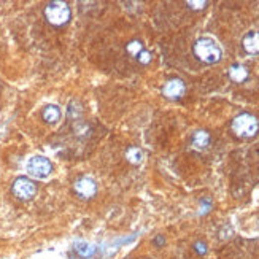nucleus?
Listing matches in <instances>:
<instances>
[{
    "label": "nucleus",
    "instance_id": "f257e3e1",
    "mask_svg": "<svg viewBox=\"0 0 259 259\" xmlns=\"http://www.w3.org/2000/svg\"><path fill=\"white\" fill-rule=\"evenodd\" d=\"M192 51H194V56L202 61L204 64H216L221 61V48L216 45V42L209 39V37H202L199 39L194 46H192Z\"/></svg>",
    "mask_w": 259,
    "mask_h": 259
},
{
    "label": "nucleus",
    "instance_id": "f03ea898",
    "mask_svg": "<svg viewBox=\"0 0 259 259\" xmlns=\"http://www.w3.org/2000/svg\"><path fill=\"white\" fill-rule=\"evenodd\" d=\"M231 128L239 138H253L259 132V121L250 113H240L232 120Z\"/></svg>",
    "mask_w": 259,
    "mask_h": 259
},
{
    "label": "nucleus",
    "instance_id": "7ed1b4c3",
    "mask_svg": "<svg viewBox=\"0 0 259 259\" xmlns=\"http://www.w3.org/2000/svg\"><path fill=\"white\" fill-rule=\"evenodd\" d=\"M45 18L51 26H56V27H61L65 26L70 21L72 16V11H70V6L61 2V0H53V2L46 3L45 6Z\"/></svg>",
    "mask_w": 259,
    "mask_h": 259
},
{
    "label": "nucleus",
    "instance_id": "20e7f679",
    "mask_svg": "<svg viewBox=\"0 0 259 259\" xmlns=\"http://www.w3.org/2000/svg\"><path fill=\"white\" fill-rule=\"evenodd\" d=\"M27 172L31 176L37 180H45L46 176H49V173L53 172V164L51 161L45 156H34L27 161Z\"/></svg>",
    "mask_w": 259,
    "mask_h": 259
},
{
    "label": "nucleus",
    "instance_id": "39448f33",
    "mask_svg": "<svg viewBox=\"0 0 259 259\" xmlns=\"http://www.w3.org/2000/svg\"><path fill=\"white\" fill-rule=\"evenodd\" d=\"M37 189L39 188H37L35 181L27 178V176H19V178L14 180L11 184V192L19 201H31L37 194Z\"/></svg>",
    "mask_w": 259,
    "mask_h": 259
},
{
    "label": "nucleus",
    "instance_id": "423d86ee",
    "mask_svg": "<svg viewBox=\"0 0 259 259\" xmlns=\"http://www.w3.org/2000/svg\"><path fill=\"white\" fill-rule=\"evenodd\" d=\"M73 189L78 196L83 199H91L97 192V183H95L89 176H80V178L73 183Z\"/></svg>",
    "mask_w": 259,
    "mask_h": 259
},
{
    "label": "nucleus",
    "instance_id": "0eeeda50",
    "mask_svg": "<svg viewBox=\"0 0 259 259\" xmlns=\"http://www.w3.org/2000/svg\"><path fill=\"white\" fill-rule=\"evenodd\" d=\"M184 92H186V86H184V83L180 78L169 80L164 85V87H162V94H164L167 99H172V100L181 99Z\"/></svg>",
    "mask_w": 259,
    "mask_h": 259
},
{
    "label": "nucleus",
    "instance_id": "6e6552de",
    "mask_svg": "<svg viewBox=\"0 0 259 259\" xmlns=\"http://www.w3.org/2000/svg\"><path fill=\"white\" fill-rule=\"evenodd\" d=\"M210 142H212V137L209 132L197 130L194 132V135L191 138V146H192V150H196V151H204L205 148L210 145Z\"/></svg>",
    "mask_w": 259,
    "mask_h": 259
},
{
    "label": "nucleus",
    "instance_id": "1a4fd4ad",
    "mask_svg": "<svg viewBox=\"0 0 259 259\" xmlns=\"http://www.w3.org/2000/svg\"><path fill=\"white\" fill-rule=\"evenodd\" d=\"M242 46L248 54H259V32H248L243 37Z\"/></svg>",
    "mask_w": 259,
    "mask_h": 259
},
{
    "label": "nucleus",
    "instance_id": "9d476101",
    "mask_svg": "<svg viewBox=\"0 0 259 259\" xmlns=\"http://www.w3.org/2000/svg\"><path fill=\"white\" fill-rule=\"evenodd\" d=\"M61 116H62L61 108H59L57 105H46L42 112V118L48 124H56L59 120H61Z\"/></svg>",
    "mask_w": 259,
    "mask_h": 259
},
{
    "label": "nucleus",
    "instance_id": "9b49d317",
    "mask_svg": "<svg viewBox=\"0 0 259 259\" xmlns=\"http://www.w3.org/2000/svg\"><path fill=\"white\" fill-rule=\"evenodd\" d=\"M248 69L243 67V65L240 64H234L231 69H229V78H231L232 81H235V83H243L247 78H248Z\"/></svg>",
    "mask_w": 259,
    "mask_h": 259
},
{
    "label": "nucleus",
    "instance_id": "f8f14e48",
    "mask_svg": "<svg viewBox=\"0 0 259 259\" xmlns=\"http://www.w3.org/2000/svg\"><path fill=\"white\" fill-rule=\"evenodd\" d=\"M126 159L134 166L142 164L143 162V151L140 150L138 146H129L128 151H126Z\"/></svg>",
    "mask_w": 259,
    "mask_h": 259
},
{
    "label": "nucleus",
    "instance_id": "ddd939ff",
    "mask_svg": "<svg viewBox=\"0 0 259 259\" xmlns=\"http://www.w3.org/2000/svg\"><path fill=\"white\" fill-rule=\"evenodd\" d=\"M75 251L81 258H91L95 253V247L87 242H77L75 243Z\"/></svg>",
    "mask_w": 259,
    "mask_h": 259
},
{
    "label": "nucleus",
    "instance_id": "4468645a",
    "mask_svg": "<svg viewBox=\"0 0 259 259\" xmlns=\"http://www.w3.org/2000/svg\"><path fill=\"white\" fill-rule=\"evenodd\" d=\"M126 51H128V53L132 54V56H138V54L143 51L142 42H138V40H132V42H129V43H128V46H126Z\"/></svg>",
    "mask_w": 259,
    "mask_h": 259
},
{
    "label": "nucleus",
    "instance_id": "2eb2a0df",
    "mask_svg": "<svg viewBox=\"0 0 259 259\" xmlns=\"http://www.w3.org/2000/svg\"><path fill=\"white\" fill-rule=\"evenodd\" d=\"M81 113H83V110H81V103L77 102V100L70 102V105H69V116L72 118V120H78V118L81 116Z\"/></svg>",
    "mask_w": 259,
    "mask_h": 259
},
{
    "label": "nucleus",
    "instance_id": "dca6fc26",
    "mask_svg": "<svg viewBox=\"0 0 259 259\" xmlns=\"http://www.w3.org/2000/svg\"><path fill=\"white\" fill-rule=\"evenodd\" d=\"M137 59H138L140 64L146 65V64L151 62V53H148V51H142V53H140V54L137 56Z\"/></svg>",
    "mask_w": 259,
    "mask_h": 259
},
{
    "label": "nucleus",
    "instance_id": "f3484780",
    "mask_svg": "<svg viewBox=\"0 0 259 259\" xmlns=\"http://www.w3.org/2000/svg\"><path fill=\"white\" fill-rule=\"evenodd\" d=\"M186 5L192 10H204L209 5V2H194V0H189V2H186Z\"/></svg>",
    "mask_w": 259,
    "mask_h": 259
},
{
    "label": "nucleus",
    "instance_id": "a211bd4d",
    "mask_svg": "<svg viewBox=\"0 0 259 259\" xmlns=\"http://www.w3.org/2000/svg\"><path fill=\"white\" fill-rule=\"evenodd\" d=\"M194 250L197 251L199 255H205V253H207V245H205L204 242H196Z\"/></svg>",
    "mask_w": 259,
    "mask_h": 259
},
{
    "label": "nucleus",
    "instance_id": "6ab92c4d",
    "mask_svg": "<svg viewBox=\"0 0 259 259\" xmlns=\"http://www.w3.org/2000/svg\"><path fill=\"white\" fill-rule=\"evenodd\" d=\"M154 243H156V245H164L166 243V240H164V237H156V240H154Z\"/></svg>",
    "mask_w": 259,
    "mask_h": 259
}]
</instances>
